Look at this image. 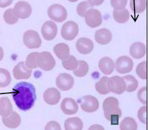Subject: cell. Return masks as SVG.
I'll use <instances>...</instances> for the list:
<instances>
[{
    "label": "cell",
    "mask_w": 148,
    "mask_h": 130,
    "mask_svg": "<svg viewBox=\"0 0 148 130\" xmlns=\"http://www.w3.org/2000/svg\"><path fill=\"white\" fill-rule=\"evenodd\" d=\"M75 84V80L71 75L67 73H61L56 79V85L59 89L67 91L72 88Z\"/></svg>",
    "instance_id": "8fae6325"
},
{
    "label": "cell",
    "mask_w": 148,
    "mask_h": 130,
    "mask_svg": "<svg viewBox=\"0 0 148 130\" xmlns=\"http://www.w3.org/2000/svg\"><path fill=\"white\" fill-rule=\"evenodd\" d=\"M137 129V124L134 119L127 117L122 120L120 125L121 130H136Z\"/></svg>",
    "instance_id": "f546056e"
},
{
    "label": "cell",
    "mask_w": 148,
    "mask_h": 130,
    "mask_svg": "<svg viewBox=\"0 0 148 130\" xmlns=\"http://www.w3.org/2000/svg\"><path fill=\"white\" fill-rule=\"evenodd\" d=\"M13 75L16 79H27L30 78L32 69L26 66L24 62H21L14 67Z\"/></svg>",
    "instance_id": "5bb4252c"
},
{
    "label": "cell",
    "mask_w": 148,
    "mask_h": 130,
    "mask_svg": "<svg viewBox=\"0 0 148 130\" xmlns=\"http://www.w3.org/2000/svg\"><path fill=\"white\" fill-rule=\"evenodd\" d=\"M112 35L110 31L106 28L98 29L95 33V40L101 45H106L111 42Z\"/></svg>",
    "instance_id": "d6986e66"
},
{
    "label": "cell",
    "mask_w": 148,
    "mask_h": 130,
    "mask_svg": "<svg viewBox=\"0 0 148 130\" xmlns=\"http://www.w3.org/2000/svg\"><path fill=\"white\" fill-rule=\"evenodd\" d=\"M103 108L106 119L110 121L112 125H117L122 115L118 99L114 97L105 99L103 103Z\"/></svg>",
    "instance_id": "7a4b0ae2"
},
{
    "label": "cell",
    "mask_w": 148,
    "mask_h": 130,
    "mask_svg": "<svg viewBox=\"0 0 148 130\" xmlns=\"http://www.w3.org/2000/svg\"><path fill=\"white\" fill-rule=\"evenodd\" d=\"M14 10L17 17L23 19L29 17L32 12L30 5L28 3L23 1L17 2L14 6Z\"/></svg>",
    "instance_id": "4fadbf2b"
},
{
    "label": "cell",
    "mask_w": 148,
    "mask_h": 130,
    "mask_svg": "<svg viewBox=\"0 0 148 130\" xmlns=\"http://www.w3.org/2000/svg\"><path fill=\"white\" fill-rule=\"evenodd\" d=\"M46 130H60L61 128L59 124L56 121H50L45 127Z\"/></svg>",
    "instance_id": "ab89813d"
},
{
    "label": "cell",
    "mask_w": 148,
    "mask_h": 130,
    "mask_svg": "<svg viewBox=\"0 0 148 130\" xmlns=\"http://www.w3.org/2000/svg\"><path fill=\"white\" fill-rule=\"evenodd\" d=\"M38 67L45 71H49L55 66V60L49 52L39 53L37 59Z\"/></svg>",
    "instance_id": "8992f818"
},
{
    "label": "cell",
    "mask_w": 148,
    "mask_h": 130,
    "mask_svg": "<svg viewBox=\"0 0 148 130\" xmlns=\"http://www.w3.org/2000/svg\"><path fill=\"white\" fill-rule=\"evenodd\" d=\"M127 3L128 1L126 0H112L111 1V5L114 10H122L125 8Z\"/></svg>",
    "instance_id": "8d00e7d4"
},
{
    "label": "cell",
    "mask_w": 148,
    "mask_h": 130,
    "mask_svg": "<svg viewBox=\"0 0 148 130\" xmlns=\"http://www.w3.org/2000/svg\"><path fill=\"white\" fill-rule=\"evenodd\" d=\"M137 116L139 120L144 124H147V106H142L138 111Z\"/></svg>",
    "instance_id": "74e56055"
},
{
    "label": "cell",
    "mask_w": 148,
    "mask_h": 130,
    "mask_svg": "<svg viewBox=\"0 0 148 130\" xmlns=\"http://www.w3.org/2000/svg\"><path fill=\"white\" fill-rule=\"evenodd\" d=\"M49 17L54 21L62 23L67 19V12L64 6L60 4H53L48 9Z\"/></svg>",
    "instance_id": "3957f363"
},
{
    "label": "cell",
    "mask_w": 148,
    "mask_h": 130,
    "mask_svg": "<svg viewBox=\"0 0 148 130\" xmlns=\"http://www.w3.org/2000/svg\"><path fill=\"white\" fill-rule=\"evenodd\" d=\"M98 66L101 71L105 75H109L114 72L115 64L110 57H103L99 62Z\"/></svg>",
    "instance_id": "ac0fdd59"
},
{
    "label": "cell",
    "mask_w": 148,
    "mask_h": 130,
    "mask_svg": "<svg viewBox=\"0 0 148 130\" xmlns=\"http://www.w3.org/2000/svg\"><path fill=\"white\" fill-rule=\"evenodd\" d=\"M53 51L57 58L61 60H64L69 57L70 49L69 46L66 44L60 43L56 45L53 48Z\"/></svg>",
    "instance_id": "603a6c76"
},
{
    "label": "cell",
    "mask_w": 148,
    "mask_h": 130,
    "mask_svg": "<svg viewBox=\"0 0 148 130\" xmlns=\"http://www.w3.org/2000/svg\"><path fill=\"white\" fill-rule=\"evenodd\" d=\"M134 67V62L128 56H121L118 58L115 62V70L120 74L130 73Z\"/></svg>",
    "instance_id": "30bf717a"
},
{
    "label": "cell",
    "mask_w": 148,
    "mask_h": 130,
    "mask_svg": "<svg viewBox=\"0 0 148 130\" xmlns=\"http://www.w3.org/2000/svg\"><path fill=\"white\" fill-rule=\"evenodd\" d=\"M89 69L88 65L84 60H79L76 69L73 71V74L76 77L82 78L87 75Z\"/></svg>",
    "instance_id": "83f0119b"
},
{
    "label": "cell",
    "mask_w": 148,
    "mask_h": 130,
    "mask_svg": "<svg viewBox=\"0 0 148 130\" xmlns=\"http://www.w3.org/2000/svg\"><path fill=\"white\" fill-rule=\"evenodd\" d=\"M88 2L90 5V7H93L94 6H97V5H101L103 3V1H88Z\"/></svg>",
    "instance_id": "60d3db41"
},
{
    "label": "cell",
    "mask_w": 148,
    "mask_h": 130,
    "mask_svg": "<svg viewBox=\"0 0 148 130\" xmlns=\"http://www.w3.org/2000/svg\"><path fill=\"white\" fill-rule=\"evenodd\" d=\"M126 84V90L128 92H132L137 89L138 85V81L134 76L127 75L123 77Z\"/></svg>",
    "instance_id": "d4e9b609"
},
{
    "label": "cell",
    "mask_w": 148,
    "mask_h": 130,
    "mask_svg": "<svg viewBox=\"0 0 148 130\" xmlns=\"http://www.w3.org/2000/svg\"><path fill=\"white\" fill-rule=\"evenodd\" d=\"M85 23L90 28H96L102 23V16L100 11L94 8L88 10L85 16Z\"/></svg>",
    "instance_id": "9c48e42d"
},
{
    "label": "cell",
    "mask_w": 148,
    "mask_h": 130,
    "mask_svg": "<svg viewBox=\"0 0 148 130\" xmlns=\"http://www.w3.org/2000/svg\"><path fill=\"white\" fill-rule=\"evenodd\" d=\"M136 73L140 79H147V62L146 61H144L138 65L136 68Z\"/></svg>",
    "instance_id": "e575fe53"
},
{
    "label": "cell",
    "mask_w": 148,
    "mask_h": 130,
    "mask_svg": "<svg viewBox=\"0 0 148 130\" xmlns=\"http://www.w3.org/2000/svg\"><path fill=\"white\" fill-rule=\"evenodd\" d=\"M108 89L109 92L121 94L126 91V84L122 77L118 76H112L108 79Z\"/></svg>",
    "instance_id": "5b68a950"
},
{
    "label": "cell",
    "mask_w": 148,
    "mask_h": 130,
    "mask_svg": "<svg viewBox=\"0 0 148 130\" xmlns=\"http://www.w3.org/2000/svg\"><path fill=\"white\" fill-rule=\"evenodd\" d=\"M90 5L88 3V1H84L81 2L80 3H79L77 6V13L81 17H85V14L89 10L88 8H90ZM92 8V7H91Z\"/></svg>",
    "instance_id": "d590c367"
},
{
    "label": "cell",
    "mask_w": 148,
    "mask_h": 130,
    "mask_svg": "<svg viewBox=\"0 0 148 130\" xmlns=\"http://www.w3.org/2000/svg\"><path fill=\"white\" fill-rule=\"evenodd\" d=\"M138 99L143 104H147V87H144L139 89L137 94Z\"/></svg>",
    "instance_id": "f35d334b"
},
{
    "label": "cell",
    "mask_w": 148,
    "mask_h": 130,
    "mask_svg": "<svg viewBox=\"0 0 148 130\" xmlns=\"http://www.w3.org/2000/svg\"><path fill=\"white\" fill-rule=\"evenodd\" d=\"M3 18L5 21L8 25H14L18 21L19 17H17L12 8H9L6 10L3 14Z\"/></svg>",
    "instance_id": "1f68e13d"
},
{
    "label": "cell",
    "mask_w": 148,
    "mask_h": 130,
    "mask_svg": "<svg viewBox=\"0 0 148 130\" xmlns=\"http://www.w3.org/2000/svg\"><path fill=\"white\" fill-rule=\"evenodd\" d=\"M146 53V48L144 44L137 42L130 46V53L133 58L135 59H140L144 57Z\"/></svg>",
    "instance_id": "ffe728a7"
},
{
    "label": "cell",
    "mask_w": 148,
    "mask_h": 130,
    "mask_svg": "<svg viewBox=\"0 0 148 130\" xmlns=\"http://www.w3.org/2000/svg\"><path fill=\"white\" fill-rule=\"evenodd\" d=\"M12 81L11 76L7 70L1 68L0 69V87H7Z\"/></svg>",
    "instance_id": "d6a6232c"
},
{
    "label": "cell",
    "mask_w": 148,
    "mask_h": 130,
    "mask_svg": "<svg viewBox=\"0 0 148 130\" xmlns=\"http://www.w3.org/2000/svg\"><path fill=\"white\" fill-rule=\"evenodd\" d=\"M13 112L12 105L7 97L0 99V115L2 117L9 116Z\"/></svg>",
    "instance_id": "7402d4cb"
},
{
    "label": "cell",
    "mask_w": 148,
    "mask_h": 130,
    "mask_svg": "<svg viewBox=\"0 0 148 130\" xmlns=\"http://www.w3.org/2000/svg\"><path fill=\"white\" fill-rule=\"evenodd\" d=\"M12 3V1H1V7H5L7 6L10 5Z\"/></svg>",
    "instance_id": "b9f144b4"
},
{
    "label": "cell",
    "mask_w": 148,
    "mask_h": 130,
    "mask_svg": "<svg viewBox=\"0 0 148 130\" xmlns=\"http://www.w3.org/2000/svg\"><path fill=\"white\" fill-rule=\"evenodd\" d=\"M102 129V130L104 129V128H103L101 126L97 125L92 126L90 127V128H88V129H89V130H90V129Z\"/></svg>",
    "instance_id": "7bdbcfd3"
},
{
    "label": "cell",
    "mask_w": 148,
    "mask_h": 130,
    "mask_svg": "<svg viewBox=\"0 0 148 130\" xmlns=\"http://www.w3.org/2000/svg\"><path fill=\"white\" fill-rule=\"evenodd\" d=\"M58 28L57 26L54 22L48 21L45 22L41 28V33H42L44 39L46 40H52L54 39L57 34Z\"/></svg>",
    "instance_id": "7c38bea8"
},
{
    "label": "cell",
    "mask_w": 148,
    "mask_h": 130,
    "mask_svg": "<svg viewBox=\"0 0 148 130\" xmlns=\"http://www.w3.org/2000/svg\"><path fill=\"white\" fill-rule=\"evenodd\" d=\"M76 48L78 51L81 54H89L94 49V44L92 41L88 38L82 37L77 40Z\"/></svg>",
    "instance_id": "e0dca14e"
},
{
    "label": "cell",
    "mask_w": 148,
    "mask_h": 130,
    "mask_svg": "<svg viewBox=\"0 0 148 130\" xmlns=\"http://www.w3.org/2000/svg\"><path fill=\"white\" fill-rule=\"evenodd\" d=\"M2 120L6 127L12 129L17 128L21 122L19 115L15 112H13L9 116L2 117Z\"/></svg>",
    "instance_id": "44dd1931"
},
{
    "label": "cell",
    "mask_w": 148,
    "mask_h": 130,
    "mask_svg": "<svg viewBox=\"0 0 148 130\" xmlns=\"http://www.w3.org/2000/svg\"><path fill=\"white\" fill-rule=\"evenodd\" d=\"M12 98L16 106L22 111L31 109L36 101L35 88L31 83L20 82L12 88Z\"/></svg>",
    "instance_id": "6da1fadb"
},
{
    "label": "cell",
    "mask_w": 148,
    "mask_h": 130,
    "mask_svg": "<svg viewBox=\"0 0 148 130\" xmlns=\"http://www.w3.org/2000/svg\"><path fill=\"white\" fill-rule=\"evenodd\" d=\"M23 42L28 48L36 49L40 48L42 40L36 31L29 29L23 35Z\"/></svg>",
    "instance_id": "277c9868"
},
{
    "label": "cell",
    "mask_w": 148,
    "mask_h": 130,
    "mask_svg": "<svg viewBox=\"0 0 148 130\" xmlns=\"http://www.w3.org/2000/svg\"><path fill=\"white\" fill-rule=\"evenodd\" d=\"M81 108L83 110L87 113H92L97 110L99 106V103L95 97L92 96H85L79 100Z\"/></svg>",
    "instance_id": "ba28073f"
},
{
    "label": "cell",
    "mask_w": 148,
    "mask_h": 130,
    "mask_svg": "<svg viewBox=\"0 0 148 130\" xmlns=\"http://www.w3.org/2000/svg\"><path fill=\"white\" fill-rule=\"evenodd\" d=\"M39 55V53L34 52L28 55L26 60V66H27L29 69H36L38 67L37 64V59Z\"/></svg>",
    "instance_id": "836d02e7"
},
{
    "label": "cell",
    "mask_w": 148,
    "mask_h": 130,
    "mask_svg": "<svg viewBox=\"0 0 148 130\" xmlns=\"http://www.w3.org/2000/svg\"><path fill=\"white\" fill-rule=\"evenodd\" d=\"M44 101L49 105H55L60 100V92L55 88H49L43 94Z\"/></svg>",
    "instance_id": "2e32d148"
},
{
    "label": "cell",
    "mask_w": 148,
    "mask_h": 130,
    "mask_svg": "<svg viewBox=\"0 0 148 130\" xmlns=\"http://www.w3.org/2000/svg\"><path fill=\"white\" fill-rule=\"evenodd\" d=\"M60 107L62 112L69 116L75 114L78 111V103L75 99L69 97H67L62 100Z\"/></svg>",
    "instance_id": "9a60e30c"
},
{
    "label": "cell",
    "mask_w": 148,
    "mask_h": 130,
    "mask_svg": "<svg viewBox=\"0 0 148 130\" xmlns=\"http://www.w3.org/2000/svg\"><path fill=\"white\" fill-rule=\"evenodd\" d=\"M113 16L115 21L120 23V24H123V23H125L129 20L130 13L129 11L126 8L122 10H114Z\"/></svg>",
    "instance_id": "484cf974"
},
{
    "label": "cell",
    "mask_w": 148,
    "mask_h": 130,
    "mask_svg": "<svg viewBox=\"0 0 148 130\" xmlns=\"http://www.w3.org/2000/svg\"><path fill=\"white\" fill-rule=\"evenodd\" d=\"M83 126L82 120L79 117L69 118L64 123L65 129L66 130H82Z\"/></svg>",
    "instance_id": "cb8c5ba5"
},
{
    "label": "cell",
    "mask_w": 148,
    "mask_h": 130,
    "mask_svg": "<svg viewBox=\"0 0 148 130\" xmlns=\"http://www.w3.org/2000/svg\"><path fill=\"white\" fill-rule=\"evenodd\" d=\"M108 78L106 76H103L97 81L95 85L96 91L101 95H105L109 93L108 89Z\"/></svg>",
    "instance_id": "f1b7e54d"
},
{
    "label": "cell",
    "mask_w": 148,
    "mask_h": 130,
    "mask_svg": "<svg viewBox=\"0 0 148 130\" xmlns=\"http://www.w3.org/2000/svg\"><path fill=\"white\" fill-rule=\"evenodd\" d=\"M78 65V61L72 55H69L66 60H62V66L68 70H75Z\"/></svg>",
    "instance_id": "4dcf8cb0"
},
{
    "label": "cell",
    "mask_w": 148,
    "mask_h": 130,
    "mask_svg": "<svg viewBox=\"0 0 148 130\" xmlns=\"http://www.w3.org/2000/svg\"><path fill=\"white\" fill-rule=\"evenodd\" d=\"M79 32V26L75 21H68L62 26L61 35L64 40L75 39Z\"/></svg>",
    "instance_id": "52a82bcc"
},
{
    "label": "cell",
    "mask_w": 148,
    "mask_h": 130,
    "mask_svg": "<svg viewBox=\"0 0 148 130\" xmlns=\"http://www.w3.org/2000/svg\"><path fill=\"white\" fill-rule=\"evenodd\" d=\"M130 7L134 12L140 14L146 10V1L145 0H132L130 2Z\"/></svg>",
    "instance_id": "4316f807"
}]
</instances>
